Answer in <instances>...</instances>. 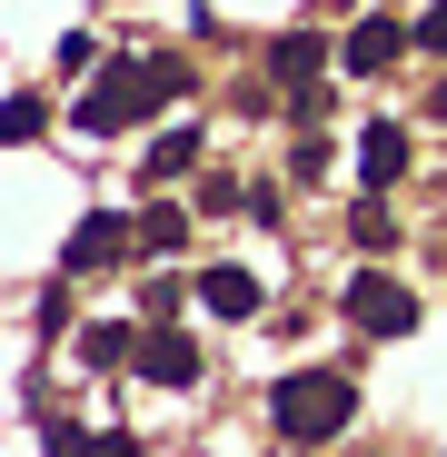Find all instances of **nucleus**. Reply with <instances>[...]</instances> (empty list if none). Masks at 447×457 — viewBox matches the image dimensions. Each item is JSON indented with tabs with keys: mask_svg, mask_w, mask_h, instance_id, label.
Masks as SVG:
<instances>
[{
	"mask_svg": "<svg viewBox=\"0 0 447 457\" xmlns=\"http://www.w3.org/2000/svg\"><path fill=\"white\" fill-rule=\"evenodd\" d=\"M139 358V319H90L80 328V368H129Z\"/></svg>",
	"mask_w": 447,
	"mask_h": 457,
	"instance_id": "obj_9",
	"label": "nucleus"
},
{
	"mask_svg": "<svg viewBox=\"0 0 447 457\" xmlns=\"http://www.w3.org/2000/svg\"><path fill=\"white\" fill-rule=\"evenodd\" d=\"M348 228H358V249H398V219H388V189H368Z\"/></svg>",
	"mask_w": 447,
	"mask_h": 457,
	"instance_id": "obj_14",
	"label": "nucleus"
},
{
	"mask_svg": "<svg viewBox=\"0 0 447 457\" xmlns=\"http://www.w3.org/2000/svg\"><path fill=\"white\" fill-rule=\"evenodd\" d=\"M50 129V100L40 90H11V100H0V139H40Z\"/></svg>",
	"mask_w": 447,
	"mask_h": 457,
	"instance_id": "obj_13",
	"label": "nucleus"
},
{
	"mask_svg": "<svg viewBox=\"0 0 447 457\" xmlns=\"http://www.w3.org/2000/svg\"><path fill=\"white\" fill-rule=\"evenodd\" d=\"M139 319H179V278H149L139 288Z\"/></svg>",
	"mask_w": 447,
	"mask_h": 457,
	"instance_id": "obj_15",
	"label": "nucleus"
},
{
	"mask_svg": "<svg viewBox=\"0 0 447 457\" xmlns=\"http://www.w3.org/2000/svg\"><path fill=\"white\" fill-rule=\"evenodd\" d=\"M269 418H278L288 447H328V437H348V418H358V378H348V368H288L278 388H269Z\"/></svg>",
	"mask_w": 447,
	"mask_h": 457,
	"instance_id": "obj_2",
	"label": "nucleus"
},
{
	"mask_svg": "<svg viewBox=\"0 0 447 457\" xmlns=\"http://www.w3.org/2000/svg\"><path fill=\"white\" fill-rule=\"evenodd\" d=\"M189 90V60H110L100 70V80L80 90V100H70V129H80V139H120V129H139L149 110H170Z\"/></svg>",
	"mask_w": 447,
	"mask_h": 457,
	"instance_id": "obj_1",
	"label": "nucleus"
},
{
	"mask_svg": "<svg viewBox=\"0 0 447 457\" xmlns=\"http://www.w3.org/2000/svg\"><path fill=\"white\" fill-rule=\"evenodd\" d=\"M179 170H199V129H170V139H149V160H139V179H149V189H170Z\"/></svg>",
	"mask_w": 447,
	"mask_h": 457,
	"instance_id": "obj_11",
	"label": "nucleus"
},
{
	"mask_svg": "<svg viewBox=\"0 0 447 457\" xmlns=\"http://www.w3.org/2000/svg\"><path fill=\"white\" fill-rule=\"evenodd\" d=\"M408 40H418L408 21H388V11H368V21L348 30V50H338V60L358 70V80H378V70H398V50H408Z\"/></svg>",
	"mask_w": 447,
	"mask_h": 457,
	"instance_id": "obj_7",
	"label": "nucleus"
},
{
	"mask_svg": "<svg viewBox=\"0 0 447 457\" xmlns=\"http://www.w3.org/2000/svg\"><path fill=\"white\" fill-rule=\"evenodd\" d=\"M338 319H348L358 338H408V328H418V288L388 278V269H358V278L338 288Z\"/></svg>",
	"mask_w": 447,
	"mask_h": 457,
	"instance_id": "obj_3",
	"label": "nucleus"
},
{
	"mask_svg": "<svg viewBox=\"0 0 447 457\" xmlns=\"http://www.w3.org/2000/svg\"><path fill=\"white\" fill-rule=\"evenodd\" d=\"M139 378H149V388H199V338L179 328V319H139V358H129Z\"/></svg>",
	"mask_w": 447,
	"mask_h": 457,
	"instance_id": "obj_5",
	"label": "nucleus"
},
{
	"mask_svg": "<svg viewBox=\"0 0 447 457\" xmlns=\"http://www.w3.org/2000/svg\"><path fill=\"white\" fill-rule=\"evenodd\" d=\"M408 160H418L408 129H398V120H368V139H358V179H368V189H398V179H408Z\"/></svg>",
	"mask_w": 447,
	"mask_h": 457,
	"instance_id": "obj_8",
	"label": "nucleus"
},
{
	"mask_svg": "<svg viewBox=\"0 0 447 457\" xmlns=\"http://www.w3.org/2000/svg\"><path fill=\"white\" fill-rule=\"evenodd\" d=\"M269 70H278V80H288V90H309V80H319V70H328V40H319V30H288V40L269 50Z\"/></svg>",
	"mask_w": 447,
	"mask_h": 457,
	"instance_id": "obj_10",
	"label": "nucleus"
},
{
	"mask_svg": "<svg viewBox=\"0 0 447 457\" xmlns=\"http://www.w3.org/2000/svg\"><path fill=\"white\" fill-rule=\"evenodd\" d=\"M90 457H139V447L129 437H90Z\"/></svg>",
	"mask_w": 447,
	"mask_h": 457,
	"instance_id": "obj_17",
	"label": "nucleus"
},
{
	"mask_svg": "<svg viewBox=\"0 0 447 457\" xmlns=\"http://www.w3.org/2000/svg\"><path fill=\"white\" fill-rule=\"evenodd\" d=\"M418 50H427V60H447V0H437V11L418 21Z\"/></svg>",
	"mask_w": 447,
	"mask_h": 457,
	"instance_id": "obj_16",
	"label": "nucleus"
},
{
	"mask_svg": "<svg viewBox=\"0 0 447 457\" xmlns=\"http://www.w3.org/2000/svg\"><path fill=\"white\" fill-rule=\"evenodd\" d=\"M259 298H269V288H259V269H239V259L199 269V309H209V319H229V328H239V319H259Z\"/></svg>",
	"mask_w": 447,
	"mask_h": 457,
	"instance_id": "obj_6",
	"label": "nucleus"
},
{
	"mask_svg": "<svg viewBox=\"0 0 447 457\" xmlns=\"http://www.w3.org/2000/svg\"><path fill=\"white\" fill-rule=\"evenodd\" d=\"M139 249H149V259L189 249V209H170V199H160V209H139Z\"/></svg>",
	"mask_w": 447,
	"mask_h": 457,
	"instance_id": "obj_12",
	"label": "nucleus"
},
{
	"mask_svg": "<svg viewBox=\"0 0 447 457\" xmlns=\"http://www.w3.org/2000/svg\"><path fill=\"white\" fill-rule=\"evenodd\" d=\"M427 120H447V80H437V90H427Z\"/></svg>",
	"mask_w": 447,
	"mask_h": 457,
	"instance_id": "obj_18",
	"label": "nucleus"
},
{
	"mask_svg": "<svg viewBox=\"0 0 447 457\" xmlns=\"http://www.w3.org/2000/svg\"><path fill=\"white\" fill-rule=\"evenodd\" d=\"M129 259H139V219H120V209H90V219L60 239V269H70V278H90V269H129Z\"/></svg>",
	"mask_w": 447,
	"mask_h": 457,
	"instance_id": "obj_4",
	"label": "nucleus"
}]
</instances>
